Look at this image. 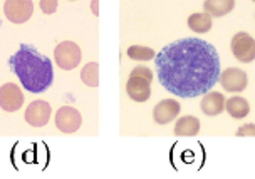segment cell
I'll use <instances>...</instances> for the list:
<instances>
[{
  "label": "cell",
  "mask_w": 255,
  "mask_h": 179,
  "mask_svg": "<svg viewBox=\"0 0 255 179\" xmlns=\"http://www.w3.org/2000/svg\"><path fill=\"white\" fill-rule=\"evenodd\" d=\"M156 76L168 92L191 99L205 95L220 79L215 47L198 37L180 39L156 54Z\"/></svg>",
  "instance_id": "cell-1"
},
{
  "label": "cell",
  "mask_w": 255,
  "mask_h": 179,
  "mask_svg": "<svg viewBox=\"0 0 255 179\" xmlns=\"http://www.w3.org/2000/svg\"><path fill=\"white\" fill-rule=\"evenodd\" d=\"M8 67L20 81L22 89L32 94L44 92L52 86L54 69L51 59L32 45L22 44L20 49L8 59Z\"/></svg>",
  "instance_id": "cell-2"
},
{
  "label": "cell",
  "mask_w": 255,
  "mask_h": 179,
  "mask_svg": "<svg viewBox=\"0 0 255 179\" xmlns=\"http://www.w3.org/2000/svg\"><path fill=\"white\" fill-rule=\"evenodd\" d=\"M54 59L56 64L62 71H72L81 64V49L76 42L66 40L61 42L54 50Z\"/></svg>",
  "instance_id": "cell-3"
},
{
  "label": "cell",
  "mask_w": 255,
  "mask_h": 179,
  "mask_svg": "<svg viewBox=\"0 0 255 179\" xmlns=\"http://www.w3.org/2000/svg\"><path fill=\"white\" fill-rule=\"evenodd\" d=\"M232 54L239 59L240 62H254L255 59V40L252 35L239 32L232 39Z\"/></svg>",
  "instance_id": "cell-4"
},
{
  "label": "cell",
  "mask_w": 255,
  "mask_h": 179,
  "mask_svg": "<svg viewBox=\"0 0 255 179\" xmlns=\"http://www.w3.org/2000/svg\"><path fill=\"white\" fill-rule=\"evenodd\" d=\"M34 3L30 0H8L3 3V13L12 24H24L32 17Z\"/></svg>",
  "instance_id": "cell-5"
},
{
  "label": "cell",
  "mask_w": 255,
  "mask_h": 179,
  "mask_svg": "<svg viewBox=\"0 0 255 179\" xmlns=\"http://www.w3.org/2000/svg\"><path fill=\"white\" fill-rule=\"evenodd\" d=\"M24 104V92L17 84H3L0 87V107L7 112L19 111Z\"/></svg>",
  "instance_id": "cell-6"
},
{
  "label": "cell",
  "mask_w": 255,
  "mask_h": 179,
  "mask_svg": "<svg viewBox=\"0 0 255 179\" xmlns=\"http://www.w3.org/2000/svg\"><path fill=\"white\" fill-rule=\"evenodd\" d=\"M83 124V117H81V112L77 109L71 107V105H64L56 112V126L59 131L66 132V134H71V132H76Z\"/></svg>",
  "instance_id": "cell-7"
},
{
  "label": "cell",
  "mask_w": 255,
  "mask_h": 179,
  "mask_svg": "<svg viewBox=\"0 0 255 179\" xmlns=\"http://www.w3.org/2000/svg\"><path fill=\"white\" fill-rule=\"evenodd\" d=\"M51 114V104L45 102V100H34L32 104H29V107L25 111V121L34 127H42L49 122Z\"/></svg>",
  "instance_id": "cell-8"
},
{
  "label": "cell",
  "mask_w": 255,
  "mask_h": 179,
  "mask_svg": "<svg viewBox=\"0 0 255 179\" xmlns=\"http://www.w3.org/2000/svg\"><path fill=\"white\" fill-rule=\"evenodd\" d=\"M220 84L225 90L229 92H240L247 87V74L240 69L230 67L227 71H223V74H220Z\"/></svg>",
  "instance_id": "cell-9"
},
{
  "label": "cell",
  "mask_w": 255,
  "mask_h": 179,
  "mask_svg": "<svg viewBox=\"0 0 255 179\" xmlns=\"http://www.w3.org/2000/svg\"><path fill=\"white\" fill-rule=\"evenodd\" d=\"M126 92L136 102H146L151 95V82L131 74L126 84Z\"/></svg>",
  "instance_id": "cell-10"
},
{
  "label": "cell",
  "mask_w": 255,
  "mask_h": 179,
  "mask_svg": "<svg viewBox=\"0 0 255 179\" xmlns=\"http://www.w3.org/2000/svg\"><path fill=\"white\" fill-rule=\"evenodd\" d=\"M180 114V104L173 99H165L159 104H156L153 111L154 122L158 124H168Z\"/></svg>",
  "instance_id": "cell-11"
},
{
  "label": "cell",
  "mask_w": 255,
  "mask_h": 179,
  "mask_svg": "<svg viewBox=\"0 0 255 179\" xmlns=\"http://www.w3.org/2000/svg\"><path fill=\"white\" fill-rule=\"evenodd\" d=\"M225 109V97L220 92H207L202 99V111L207 116H218Z\"/></svg>",
  "instance_id": "cell-12"
},
{
  "label": "cell",
  "mask_w": 255,
  "mask_h": 179,
  "mask_svg": "<svg viewBox=\"0 0 255 179\" xmlns=\"http://www.w3.org/2000/svg\"><path fill=\"white\" fill-rule=\"evenodd\" d=\"M205 13L213 17H223L227 13H230L235 8L234 0H208L203 3Z\"/></svg>",
  "instance_id": "cell-13"
},
{
  "label": "cell",
  "mask_w": 255,
  "mask_h": 179,
  "mask_svg": "<svg viewBox=\"0 0 255 179\" xmlns=\"http://www.w3.org/2000/svg\"><path fill=\"white\" fill-rule=\"evenodd\" d=\"M200 131V121L193 116H186L178 119L175 126L176 136H197Z\"/></svg>",
  "instance_id": "cell-14"
},
{
  "label": "cell",
  "mask_w": 255,
  "mask_h": 179,
  "mask_svg": "<svg viewBox=\"0 0 255 179\" xmlns=\"http://www.w3.org/2000/svg\"><path fill=\"white\" fill-rule=\"evenodd\" d=\"M225 109L232 117L242 119L249 114L250 105L244 97H239V95H237V97H230L229 100H225Z\"/></svg>",
  "instance_id": "cell-15"
},
{
  "label": "cell",
  "mask_w": 255,
  "mask_h": 179,
  "mask_svg": "<svg viewBox=\"0 0 255 179\" xmlns=\"http://www.w3.org/2000/svg\"><path fill=\"white\" fill-rule=\"evenodd\" d=\"M212 19L207 13H193L188 17V27L197 34H205L212 29Z\"/></svg>",
  "instance_id": "cell-16"
},
{
  "label": "cell",
  "mask_w": 255,
  "mask_h": 179,
  "mask_svg": "<svg viewBox=\"0 0 255 179\" xmlns=\"http://www.w3.org/2000/svg\"><path fill=\"white\" fill-rule=\"evenodd\" d=\"M81 79L86 86L89 87H98L99 86V64L98 62H89L86 64L81 71Z\"/></svg>",
  "instance_id": "cell-17"
},
{
  "label": "cell",
  "mask_w": 255,
  "mask_h": 179,
  "mask_svg": "<svg viewBox=\"0 0 255 179\" xmlns=\"http://www.w3.org/2000/svg\"><path fill=\"white\" fill-rule=\"evenodd\" d=\"M156 56L153 49L149 47H141V45H131L128 49V57L133 59V61H151Z\"/></svg>",
  "instance_id": "cell-18"
},
{
  "label": "cell",
  "mask_w": 255,
  "mask_h": 179,
  "mask_svg": "<svg viewBox=\"0 0 255 179\" xmlns=\"http://www.w3.org/2000/svg\"><path fill=\"white\" fill-rule=\"evenodd\" d=\"M131 74H133V76H138V77H143V79H146V81H149V82L153 81V72L149 71L148 67H144V66H138V67H134Z\"/></svg>",
  "instance_id": "cell-19"
},
{
  "label": "cell",
  "mask_w": 255,
  "mask_h": 179,
  "mask_svg": "<svg viewBox=\"0 0 255 179\" xmlns=\"http://www.w3.org/2000/svg\"><path fill=\"white\" fill-rule=\"evenodd\" d=\"M40 8H42L44 13H54L57 8V2L56 0H42L40 2Z\"/></svg>",
  "instance_id": "cell-20"
},
{
  "label": "cell",
  "mask_w": 255,
  "mask_h": 179,
  "mask_svg": "<svg viewBox=\"0 0 255 179\" xmlns=\"http://www.w3.org/2000/svg\"><path fill=\"white\" fill-rule=\"evenodd\" d=\"M255 134V126L254 124H245L237 131V136H254Z\"/></svg>",
  "instance_id": "cell-21"
}]
</instances>
